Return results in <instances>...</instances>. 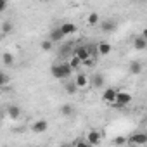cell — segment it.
Wrapping results in <instances>:
<instances>
[{
    "label": "cell",
    "instance_id": "5bb4252c",
    "mask_svg": "<svg viewBox=\"0 0 147 147\" xmlns=\"http://www.w3.org/2000/svg\"><path fill=\"white\" fill-rule=\"evenodd\" d=\"M62 38H64V35H62V31H61L59 26L54 28V30L50 31V35H49V40H52V42H61Z\"/></svg>",
    "mask_w": 147,
    "mask_h": 147
},
{
    "label": "cell",
    "instance_id": "7c38bea8",
    "mask_svg": "<svg viewBox=\"0 0 147 147\" xmlns=\"http://www.w3.org/2000/svg\"><path fill=\"white\" fill-rule=\"evenodd\" d=\"M87 142H88V145H99L100 144V133L95 131V130H92L87 135Z\"/></svg>",
    "mask_w": 147,
    "mask_h": 147
},
{
    "label": "cell",
    "instance_id": "ba28073f",
    "mask_svg": "<svg viewBox=\"0 0 147 147\" xmlns=\"http://www.w3.org/2000/svg\"><path fill=\"white\" fill-rule=\"evenodd\" d=\"M114 97H116V88H113V87L106 88V92L102 94V100L107 102V104H113L114 102Z\"/></svg>",
    "mask_w": 147,
    "mask_h": 147
},
{
    "label": "cell",
    "instance_id": "d4e9b609",
    "mask_svg": "<svg viewBox=\"0 0 147 147\" xmlns=\"http://www.w3.org/2000/svg\"><path fill=\"white\" fill-rule=\"evenodd\" d=\"M7 82H9V76L5 75L4 71H0V85H5Z\"/></svg>",
    "mask_w": 147,
    "mask_h": 147
},
{
    "label": "cell",
    "instance_id": "f546056e",
    "mask_svg": "<svg viewBox=\"0 0 147 147\" xmlns=\"http://www.w3.org/2000/svg\"><path fill=\"white\" fill-rule=\"evenodd\" d=\"M0 87H2V85H0Z\"/></svg>",
    "mask_w": 147,
    "mask_h": 147
},
{
    "label": "cell",
    "instance_id": "7a4b0ae2",
    "mask_svg": "<svg viewBox=\"0 0 147 147\" xmlns=\"http://www.w3.org/2000/svg\"><path fill=\"white\" fill-rule=\"evenodd\" d=\"M131 100H133V97H131L128 92L116 90V97H114V102H113V106H114V107H125V106H128Z\"/></svg>",
    "mask_w": 147,
    "mask_h": 147
},
{
    "label": "cell",
    "instance_id": "603a6c76",
    "mask_svg": "<svg viewBox=\"0 0 147 147\" xmlns=\"http://www.w3.org/2000/svg\"><path fill=\"white\" fill-rule=\"evenodd\" d=\"M52 47H54V42H52V40H49V38H47V40H43V42H42V50H43V52H50V50H52Z\"/></svg>",
    "mask_w": 147,
    "mask_h": 147
},
{
    "label": "cell",
    "instance_id": "e0dca14e",
    "mask_svg": "<svg viewBox=\"0 0 147 147\" xmlns=\"http://www.w3.org/2000/svg\"><path fill=\"white\" fill-rule=\"evenodd\" d=\"M61 114L62 116H73L75 114V107L71 104H64V106H61Z\"/></svg>",
    "mask_w": 147,
    "mask_h": 147
},
{
    "label": "cell",
    "instance_id": "277c9868",
    "mask_svg": "<svg viewBox=\"0 0 147 147\" xmlns=\"http://www.w3.org/2000/svg\"><path fill=\"white\" fill-rule=\"evenodd\" d=\"M75 85L78 87V90H82V88H87V87L90 85V82H88V76L85 75V73H78V75H76V78H75Z\"/></svg>",
    "mask_w": 147,
    "mask_h": 147
},
{
    "label": "cell",
    "instance_id": "ac0fdd59",
    "mask_svg": "<svg viewBox=\"0 0 147 147\" xmlns=\"http://www.w3.org/2000/svg\"><path fill=\"white\" fill-rule=\"evenodd\" d=\"M64 90H66V94L73 95V94H76V92H78V87L75 85V82H66V85H64Z\"/></svg>",
    "mask_w": 147,
    "mask_h": 147
},
{
    "label": "cell",
    "instance_id": "ffe728a7",
    "mask_svg": "<svg viewBox=\"0 0 147 147\" xmlns=\"http://www.w3.org/2000/svg\"><path fill=\"white\" fill-rule=\"evenodd\" d=\"M99 14L97 12H92V14H88V18H87V23L90 24V26H95V24H99Z\"/></svg>",
    "mask_w": 147,
    "mask_h": 147
},
{
    "label": "cell",
    "instance_id": "f1b7e54d",
    "mask_svg": "<svg viewBox=\"0 0 147 147\" xmlns=\"http://www.w3.org/2000/svg\"><path fill=\"white\" fill-rule=\"evenodd\" d=\"M43 2H50V0H43Z\"/></svg>",
    "mask_w": 147,
    "mask_h": 147
},
{
    "label": "cell",
    "instance_id": "cb8c5ba5",
    "mask_svg": "<svg viewBox=\"0 0 147 147\" xmlns=\"http://www.w3.org/2000/svg\"><path fill=\"white\" fill-rule=\"evenodd\" d=\"M94 62H95V61H94V57H87V59H83V61H82V64H83V66H87V67H92V66H94Z\"/></svg>",
    "mask_w": 147,
    "mask_h": 147
},
{
    "label": "cell",
    "instance_id": "d6986e66",
    "mask_svg": "<svg viewBox=\"0 0 147 147\" xmlns=\"http://www.w3.org/2000/svg\"><path fill=\"white\" fill-rule=\"evenodd\" d=\"M130 73H131V75H140V73H142V64L138 61H133L130 64Z\"/></svg>",
    "mask_w": 147,
    "mask_h": 147
},
{
    "label": "cell",
    "instance_id": "8992f818",
    "mask_svg": "<svg viewBox=\"0 0 147 147\" xmlns=\"http://www.w3.org/2000/svg\"><path fill=\"white\" fill-rule=\"evenodd\" d=\"M59 28H61V31H62V35H64V36H69V35H75V33L78 31L76 24H73V23H64V24H61Z\"/></svg>",
    "mask_w": 147,
    "mask_h": 147
},
{
    "label": "cell",
    "instance_id": "30bf717a",
    "mask_svg": "<svg viewBox=\"0 0 147 147\" xmlns=\"http://www.w3.org/2000/svg\"><path fill=\"white\" fill-rule=\"evenodd\" d=\"M111 50H113V47H111V43H107V42H100V43L97 45V54H99V55H109Z\"/></svg>",
    "mask_w": 147,
    "mask_h": 147
},
{
    "label": "cell",
    "instance_id": "5b68a950",
    "mask_svg": "<svg viewBox=\"0 0 147 147\" xmlns=\"http://www.w3.org/2000/svg\"><path fill=\"white\" fill-rule=\"evenodd\" d=\"M133 49L135 50H145L147 49V36L145 35H138L133 38Z\"/></svg>",
    "mask_w": 147,
    "mask_h": 147
},
{
    "label": "cell",
    "instance_id": "6da1fadb",
    "mask_svg": "<svg viewBox=\"0 0 147 147\" xmlns=\"http://www.w3.org/2000/svg\"><path fill=\"white\" fill-rule=\"evenodd\" d=\"M50 73H52V76L57 78V80H64V78H69L73 75V69L67 62H61V64H54L50 67Z\"/></svg>",
    "mask_w": 147,
    "mask_h": 147
},
{
    "label": "cell",
    "instance_id": "83f0119b",
    "mask_svg": "<svg viewBox=\"0 0 147 147\" xmlns=\"http://www.w3.org/2000/svg\"><path fill=\"white\" fill-rule=\"evenodd\" d=\"M69 49H71V45H66V47H62V49H61V54H64V55H66V54L69 52Z\"/></svg>",
    "mask_w": 147,
    "mask_h": 147
},
{
    "label": "cell",
    "instance_id": "44dd1931",
    "mask_svg": "<svg viewBox=\"0 0 147 147\" xmlns=\"http://www.w3.org/2000/svg\"><path fill=\"white\" fill-rule=\"evenodd\" d=\"M2 61H4V64H5V66H12V64H14V55H12L11 52H4Z\"/></svg>",
    "mask_w": 147,
    "mask_h": 147
},
{
    "label": "cell",
    "instance_id": "52a82bcc",
    "mask_svg": "<svg viewBox=\"0 0 147 147\" xmlns=\"http://www.w3.org/2000/svg\"><path fill=\"white\" fill-rule=\"evenodd\" d=\"M88 82L94 88H102L104 87V76L102 75H94V76H88Z\"/></svg>",
    "mask_w": 147,
    "mask_h": 147
},
{
    "label": "cell",
    "instance_id": "484cf974",
    "mask_svg": "<svg viewBox=\"0 0 147 147\" xmlns=\"http://www.w3.org/2000/svg\"><path fill=\"white\" fill-rule=\"evenodd\" d=\"M9 7V0H0V12H4Z\"/></svg>",
    "mask_w": 147,
    "mask_h": 147
},
{
    "label": "cell",
    "instance_id": "4316f807",
    "mask_svg": "<svg viewBox=\"0 0 147 147\" xmlns=\"http://www.w3.org/2000/svg\"><path fill=\"white\" fill-rule=\"evenodd\" d=\"M114 144H116V145H123V144H126V138H125V137H116V138H114Z\"/></svg>",
    "mask_w": 147,
    "mask_h": 147
},
{
    "label": "cell",
    "instance_id": "4fadbf2b",
    "mask_svg": "<svg viewBox=\"0 0 147 147\" xmlns=\"http://www.w3.org/2000/svg\"><path fill=\"white\" fill-rule=\"evenodd\" d=\"M75 55H76V57H80L82 61H83V59H87V57H92V55L88 54L87 45H78V47L75 49Z\"/></svg>",
    "mask_w": 147,
    "mask_h": 147
},
{
    "label": "cell",
    "instance_id": "9a60e30c",
    "mask_svg": "<svg viewBox=\"0 0 147 147\" xmlns=\"http://www.w3.org/2000/svg\"><path fill=\"white\" fill-rule=\"evenodd\" d=\"M100 30H102L104 33H111V31L116 30V23H114V21H102V23H100Z\"/></svg>",
    "mask_w": 147,
    "mask_h": 147
},
{
    "label": "cell",
    "instance_id": "8fae6325",
    "mask_svg": "<svg viewBox=\"0 0 147 147\" xmlns=\"http://www.w3.org/2000/svg\"><path fill=\"white\" fill-rule=\"evenodd\" d=\"M31 128H33V131H35V133H45V131H47V128H49V123H47L45 119H38Z\"/></svg>",
    "mask_w": 147,
    "mask_h": 147
},
{
    "label": "cell",
    "instance_id": "7402d4cb",
    "mask_svg": "<svg viewBox=\"0 0 147 147\" xmlns=\"http://www.w3.org/2000/svg\"><path fill=\"white\" fill-rule=\"evenodd\" d=\"M12 28H14V26H12L11 21H4V23H2V33H4V35H9V33L12 31Z\"/></svg>",
    "mask_w": 147,
    "mask_h": 147
},
{
    "label": "cell",
    "instance_id": "3957f363",
    "mask_svg": "<svg viewBox=\"0 0 147 147\" xmlns=\"http://www.w3.org/2000/svg\"><path fill=\"white\" fill-rule=\"evenodd\" d=\"M128 144L131 145H145L147 144V135L145 133H133L130 138H126Z\"/></svg>",
    "mask_w": 147,
    "mask_h": 147
},
{
    "label": "cell",
    "instance_id": "9c48e42d",
    "mask_svg": "<svg viewBox=\"0 0 147 147\" xmlns=\"http://www.w3.org/2000/svg\"><path fill=\"white\" fill-rule=\"evenodd\" d=\"M7 116H9L11 119H18V118L21 116V107H19V106H16V104L7 106Z\"/></svg>",
    "mask_w": 147,
    "mask_h": 147
},
{
    "label": "cell",
    "instance_id": "2e32d148",
    "mask_svg": "<svg viewBox=\"0 0 147 147\" xmlns=\"http://www.w3.org/2000/svg\"><path fill=\"white\" fill-rule=\"evenodd\" d=\"M67 64L71 66V69H73V71H78V67L82 66V59H80V57H76L75 54H73V57L69 59V62H67Z\"/></svg>",
    "mask_w": 147,
    "mask_h": 147
}]
</instances>
